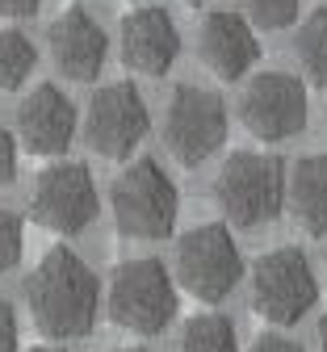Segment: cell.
<instances>
[{
    "label": "cell",
    "instance_id": "cell-16",
    "mask_svg": "<svg viewBox=\"0 0 327 352\" xmlns=\"http://www.w3.org/2000/svg\"><path fill=\"white\" fill-rule=\"evenodd\" d=\"M235 348H240L235 323L226 315H214V311L184 319V331L176 340V352H235Z\"/></svg>",
    "mask_w": 327,
    "mask_h": 352
},
{
    "label": "cell",
    "instance_id": "cell-10",
    "mask_svg": "<svg viewBox=\"0 0 327 352\" xmlns=\"http://www.w3.org/2000/svg\"><path fill=\"white\" fill-rule=\"evenodd\" d=\"M240 122L252 139L282 143L306 126V88L290 72H260L240 93Z\"/></svg>",
    "mask_w": 327,
    "mask_h": 352
},
{
    "label": "cell",
    "instance_id": "cell-6",
    "mask_svg": "<svg viewBox=\"0 0 327 352\" xmlns=\"http://www.w3.org/2000/svg\"><path fill=\"white\" fill-rule=\"evenodd\" d=\"M226 143V105L218 93L180 84L164 109V147L180 168H202Z\"/></svg>",
    "mask_w": 327,
    "mask_h": 352
},
{
    "label": "cell",
    "instance_id": "cell-9",
    "mask_svg": "<svg viewBox=\"0 0 327 352\" xmlns=\"http://www.w3.org/2000/svg\"><path fill=\"white\" fill-rule=\"evenodd\" d=\"M147 126H151L147 101L134 84H126V80L101 84L84 113V143L105 160H126L147 139Z\"/></svg>",
    "mask_w": 327,
    "mask_h": 352
},
{
    "label": "cell",
    "instance_id": "cell-21",
    "mask_svg": "<svg viewBox=\"0 0 327 352\" xmlns=\"http://www.w3.org/2000/svg\"><path fill=\"white\" fill-rule=\"evenodd\" d=\"M17 176V139L0 126V185H9Z\"/></svg>",
    "mask_w": 327,
    "mask_h": 352
},
{
    "label": "cell",
    "instance_id": "cell-12",
    "mask_svg": "<svg viewBox=\"0 0 327 352\" xmlns=\"http://www.w3.org/2000/svg\"><path fill=\"white\" fill-rule=\"evenodd\" d=\"M46 47H51V59L55 67L67 76V80H97L105 59H109V34L97 25V17L84 13V9H67L51 21L46 30Z\"/></svg>",
    "mask_w": 327,
    "mask_h": 352
},
{
    "label": "cell",
    "instance_id": "cell-18",
    "mask_svg": "<svg viewBox=\"0 0 327 352\" xmlns=\"http://www.w3.org/2000/svg\"><path fill=\"white\" fill-rule=\"evenodd\" d=\"M38 51L21 30H0V93H13L34 76Z\"/></svg>",
    "mask_w": 327,
    "mask_h": 352
},
{
    "label": "cell",
    "instance_id": "cell-20",
    "mask_svg": "<svg viewBox=\"0 0 327 352\" xmlns=\"http://www.w3.org/2000/svg\"><path fill=\"white\" fill-rule=\"evenodd\" d=\"M21 243H25V227H21V218L13 210L0 206V277H5L13 264L21 260Z\"/></svg>",
    "mask_w": 327,
    "mask_h": 352
},
{
    "label": "cell",
    "instance_id": "cell-1",
    "mask_svg": "<svg viewBox=\"0 0 327 352\" xmlns=\"http://www.w3.org/2000/svg\"><path fill=\"white\" fill-rule=\"evenodd\" d=\"M30 319L46 340H80L101 311V285L72 248H51L25 281Z\"/></svg>",
    "mask_w": 327,
    "mask_h": 352
},
{
    "label": "cell",
    "instance_id": "cell-22",
    "mask_svg": "<svg viewBox=\"0 0 327 352\" xmlns=\"http://www.w3.org/2000/svg\"><path fill=\"white\" fill-rule=\"evenodd\" d=\"M17 340H21L17 315H13V306L0 298V352H17Z\"/></svg>",
    "mask_w": 327,
    "mask_h": 352
},
{
    "label": "cell",
    "instance_id": "cell-7",
    "mask_svg": "<svg viewBox=\"0 0 327 352\" xmlns=\"http://www.w3.org/2000/svg\"><path fill=\"white\" fill-rule=\"evenodd\" d=\"M101 201H97V185L92 172L76 160H59L51 168H42L34 176L30 189V214L34 223L55 231V235H80L88 231V223L97 218Z\"/></svg>",
    "mask_w": 327,
    "mask_h": 352
},
{
    "label": "cell",
    "instance_id": "cell-23",
    "mask_svg": "<svg viewBox=\"0 0 327 352\" xmlns=\"http://www.w3.org/2000/svg\"><path fill=\"white\" fill-rule=\"evenodd\" d=\"M252 352H302V348L294 340H286V336H273L268 331V336H256L252 340Z\"/></svg>",
    "mask_w": 327,
    "mask_h": 352
},
{
    "label": "cell",
    "instance_id": "cell-3",
    "mask_svg": "<svg viewBox=\"0 0 327 352\" xmlns=\"http://www.w3.org/2000/svg\"><path fill=\"white\" fill-rule=\"evenodd\" d=\"M109 206L126 239H168L176 227L180 193L156 160H134L130 168L118 172V181L109 189Z\"/></svg>",
    "mask_w": 327,
    "mask_h": 352
},
{
    "label": "cell",
    "instance_id": "cell-2",
    "mask_svg": "<svg viewBox=\"0 0 327 352\" xmlns=\"http://www.w3.org/2000/svg\"><path fill=\"white\" fill-rule=\"evenodd\" d=\"M214 201L235 227H264L286 206V164L260 151H231L218 168Z\"/></svg>",
    "mask_w": 327,
    "mask_h": 352
},
{
    "label": "cell",
    "instance_id": "cell-13",
    "mask_svg": "<svg viewBox=\"0 0 327 352\" xmlns=\"http://www.w3.org/2000/svg\"><path fill=\"white\" fill-rule=\"evenodd\" d=\"M17 139L30 155H59L76 139V105L63 88L38 84L17 105Z\"/></svg>",
    "mask_w": 327,
    "mask_h": 352
},
{
    "label": "cell",
    "instance_id": "cell-24",
    "mask_svg": "<svg viewBox=\"0 0 327 352\" xmlns=\"http://www.w3.org/2000/svg\"><path fill=\"white\" fill-rule=\"evenodd\" d=\"M38 5H42V0H0V13H5V17H34L38 13Z\"/></svg>",
    "mask_w": 327,
    "mask_h": 352
},
{
    "label": "cell",
    "instance_id": "cell-26",
    "mask_svg": "<svg viewBox=\"0 0 327 352\" xmlns=\"http://www.w3.org/2000/svg\"><path fill=\"white\" fill-rule=\"evenodd\" d=\"M114 352H143V348H114Z\"/></svg>",
    "mask_w": 327,
    "mask_h": 352
},
{
    "label": "cell",
    "instance_id": "cell-15",
    "mask_svg": "<svg viewBox=\"0 0 327 352\" xmlns=\"http://www.w3.org/2000/svg\"><path fill=\"white\" fill-rule=\"evenodd\" d=\"M290 214L310 235H327V151L294 164L290 176Z\"/></svg>",
    "mask_w": 327,
    "mask_h": 352
},
{
    "label": "cell",
    "instance_id": "cell-27",
    "mask_svg": "<svg viewBox=\"0 0 327 352\" xmlns=\"http://www.w3.org/2000/svg\"><path fill=\"white\" fill-rule=\"evenodd\" d=\"M34 352H59V348H34Z\"/></svg>",
    "mask_w": 327,
    "mask_h": 352
},
{
    "label": "cell",
    "instance_id": "cell-5",
    "mask_svg": "<svg viewBox=\"0 0 327 352\" xmlns=\"http://www.w3.org/2000/svg\"><path fill=\"white\" fill-rule=\"evenodd\" d=\"M319 302V277L302 248H273L252 264V311L277 327L298 323Z\"/></svg>",
    "mask_w": 327,
    "mask_h": 352
},
{
    "label": "cell",
    "instance_id": "cell-29",
    "mask_svg": "<svg viewBox=\"0 0 327 352\" xmlns=\"http://www.w3.org/2000/svg\"><path fill=\"white\" fill-rule=\"evenodd\" d=\"M134 5H151V0H134Z\"/></svg>",
    "mask_w": 327,
    "mask_h": 352
},
{
    "label": "cell",
    "instance_id": "cell-28",
    "mask_svg": "<svg viewBox=\"0 0 327 352\" xmlns=\"http://www.w3.org/2000/svg\"><path fill=\"white\" fill-rule=\"evenodd\" d=\"M184 5H206V0H184Z\"/></svg>",
    "mask_w": 327,
    "mask_h": 352
},
{
    "label": "cell",
    "instance_id": "cell-17",
    "mask_svg": "<svg viewBox=\"0 0 327 352\" xmlns=\"http://www.w3.org/2000/svg\"><path fill=\"white\" fill-rule=\"evenodd\" d=\"M294 55L302 63V72L315 84H327V9H315L298 34H294Z\"/></svg>",
    "mask_w": 327,
    "mask_h": 352
},
{
    "label": "cell",
    "instance_id": "cell-14",
    "mask_svg": "<svg viewBox=\"0 0 327 352\" xmlns=\"http://www.w3.org/2000/svg\"><path fill=\"white\" fill-rule=\"evenodd\" d=\"M198 55L218 80H240L260 59V42L240 13H210L198 30Z\"/></svg>",
    "mask_w": 327,
    "mask_h": 352
},
{
    "label": "cell",
    "instance_id": "cell-19",
    "mask_svg": "<svg viewBox=\"0 0 327 352\" xmlns=\"http://www.w3.org/2000/svg\"><path fill=\"white\" fill-rule=\"evenodd\" d=\"M298 5H302V0H244L252 25H260V30H286V25H294Z\"/></svg>",
    "mask_w": 327,
    "mask_h": 352
},
{
    "label": "cell",
    "instance_id": "cell-8",
    "mask_svg": "<svg viewBox=\"0 0 327 352\" xmlns=\"http://www.w3.org/2000/svg\"><path fill=\"white\" fill-rule=\"evenodd\" d=\"M176 277L198 302H218L244 281V256L222 223L193 227L176 248Z\"/></svg>",
    "mask_w": 327,
    "mask_h": 352
},
{
    "label": "cell",
    "instance_id": "cell-4",
    "mask_svg": "<svg viewBox=\"0 0 327 352\" xmlns=\"http://www.w3.org/2000/svg\"><path fill=\"white\" fill-rule=\"evenodd\" d=\"M176 281L156 256L126 260L109 277V319L134 336H160L176 319Z\"/></svg>",
    "mask_w": 327,
    "mask_h": 352
},
{
    "label": "cell",
    "instance_id": "cell-25",
    "mask_svg": "<svg viewBox=\"0 0 327 352\" xmlns=\"http://www.w3.org/2000/svg\"><path fill=\"white\" fill-rule=\"evenodd\" d=\"M319 352H327V315L319 319Z\"/></svg>",
    "mask_w": 327,
    "mask_h": 352
},
{
    "label": "cell",
    "instance_id": "cell-11",
    "mask_svg": "<svg viewBox=\"0 0 327 352\" xmlns=\"http://www.w3.org/2000/svg\"><path fill=\"white\" fill-rule=\"evenodd\" d=\"M118 51H122V63L130 72L164 76L176 63V55H180V30L168 17V9H160V5H138V9H130L122 17Z\"/></svg>",
    "mask_w": 327,
    "mask_h": 352
}]
</instances>
